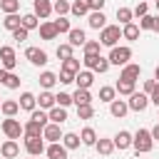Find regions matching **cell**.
<instances>
[{
	"mask_svg": "<svg viewBox=\"0 0 159 159\" xmlns=\"http://www.w3.org/2000/svg\"><path fill=\"white\" fill-rule=\"evenodd\" d=\"M132 147H134V152H137V154H147V152H152L154 139H152L149 129H139V132L132 137Z\"/></svg>",
	"mask_w": 159,
	"mask_h": 159,
	"instance_id": "1",
	"label": "cell"
},
{
	"mask_svg": "<svg viewBox=\"0 0 159 159\" xmlns=\"http://www.w3.org/2000/svg\"><path fill=\"white\" fill-rule=\"evenodd\" d=\"M119 40H122V30H119V25H107V27H102V32H99V45L117 47Z\"/></svg>",
	"mask_w": 159,
	"mask_h": 159,
	"instance_id": "2",
	"label": "cell"
},
{
	"mask_svg": "<svg viewBox=\"0 0 159 159\" xmlns=\"http://www.w3.org/2000/svg\"><path fill=\"white\" fill-rule=\"evenodd\" d=\"M84 67L89 70V72H99V75H104L107 70H109V60L107 57H102V55H84Z\"/></svg>",
	"mask_w": 159,
	"mask_h": 159,
	"instance_id": "3",
	"label": "cell"
},
{
	"mask_svg": "<svg viewBox=\"0 0 159 159\" xmlns=\"http://www.w3.org/2000/svg\"><path fill=\"white\" fill-rule=\"evenodd\" d=\"M109 65H117V67H124L129 60H132V50L129 47H124V45H119V47H112V52H109Z\"/></svg>",
	"mask_w": 159,
	"mask_h": 159,
	"instance_id": "4",
	"label": "cell"
},
{
	"mask_svg": "<svg viewBox=\"0 0 159 159\" xmlns=\"http://www.w3.org/2000/svg\"><path fill=\"white\" fill-rule=\"evenodd\" d=\"M2 132H5V137L7 139H20V134H25V129H22V124H20V119H15V117H7V119H2Z\"/></svg>",
	"mask_w": 159,
	"mask_h": 159,
	"instance_id": "5",
	"label": "cell"
},
{
	"mask_svg": "<svg viewBox=\"0 0 159 159\" xmlns=\"http://www.w3.org/2000/svg\"><path fill=\"white\" fill-rule=\"evenodd\" d=\"M0 62H2V70H5V72H12V70H15L17 57H15V50H12L10 45L0 47Z\"/></svg>",
	"mask_w": 159,
	"mask_h": 159,
	"instance_id": "6",
	"label": "cell"
},
{
	"mask_svg": "<svg viewBox=\"0 0 159 159\" xmlns=\"http://www.w3.org/2000/svg\"><path fill=\"white\" fill-rule=\"evenodd\" d=\"M127 107H129V109H134V112H144V109L149 107V97H147L144 92H134V94H129Z\"/></svg>",
	"mask_w": 159,
	"mask_h": 159,
	"instance_id": "7",
	"label": "cell"
},
{
	"mask_svg": "<svg viewBox=\"0 0 159 159\" xmlns=\"http://www.w3.org/2000/svg\"><path fill=\"white\" fill-rule=\"evenodd\" d=\"M25 149L30 157H40L45 152V139L42 137H25Z\"/></svg>",
	"mask_w": 159,
	"mask_h": 159,
	"instance_id": "8",
	"label": "cell"
},
{
	"mask_svg": "<svg viewBox=\"0 0 159 159\" xmlns=\"http://www.w3.org/2000/svg\"><path fill=\"white\" fill-rule=\"evenodd\" d=\"M25 57H27L35 67L47 65V52H45V50H40V47H27V50H25Z\"/></svg>",
	"mask_w": 159,
	"mask_h": 159,
	"instance_id": "9",
	"label": "cell"
},
{
	"mask_svg": "<svg viewBox=\"0 0 159 159\" xmlns=\"http://www.w3.org/2000/svg\"><path fill=\"white\" fill-rule=\"evenodd\" d=\"M32 15H35L37 20L50 17V15H52V2H50V0H35V2H32Z\"/></svg>",
	"mask_w": 159,
	"mask_h": 159,
	"instance_id": "10",
	"label": "cell"
},
{
	"mask_svg": "<svg viewBox=\"0 0 159 159\" xmlns=\"http://www.w3.org/2000/svg\"><path fill=\"white\" fill-rule=\"evenodd\" d=\"M139 75H142V67H139V65H134V62H127V65L122 67V75H119V80L137 82V80H139Z\"/></svg>",
	"mask_w": 159,
	"mask_h": 159,
	"instance_id": "11",
	"label": "cell"
},
{
	"mask_svg": "<svg viewBox=\"0 0 159 159\" xmlns=\"http://www.w3.org/2000/svg\"><path fill=\"white\" fill-rule=\"evenodd\" d=\"M75 82H77V89H89L92 82H94V72H89V70H80V72L75 75Z\"/></svg>",
	"mask_w": 159,
	"mask_h": 159,
	"instance_id": "12",
	"label": "cell"
},
{
	"mask_svg": "<svg viewBox=\"0 0 159 159\" xmlns=\"http://www.w3.org/2000/svg\"><path fill=\"white\" fill-rule=\"evenodd\" d=\"M42 139H47L50 144H55V142H62V132H60V124H47L45 129H42Z\"/></svg>",
	"mask_w": 159,
	"mask_h": 159,
	"instance_id": "13",
	"label": "cell"
},
{
	"mask_svg": "<svg viewBox=\"0 0 159 159\" xmlns=\"http://www.w3.org/2000/svg\"><path fill=\"white\" fill-rule=\"evenodd\" d=\"M127 112H129V107H127V99H112V102H109V114H112V117L122 119Z\"/></svg>",
	"mask_w": 159,
	"mask_h": 159,
	"instance_id": "14",
	"label": "cell"
},
{
	"mask_svg": "<svg viewBox=\"0 0 159 159\" xmlns=\"http://www.w3.org/2000/svg\"><path fill=\"white\" fill-rule=\"evenodd\" d=\"M45 154H47V159H67V149L62 147V142H55V144L45 147Z\"/></svg>",
	"mask_w": 159,
	"mask_h": 159,
	"instance_id": "15",
	"label": "cell"
},
{
	"mask_svg": "<svg viewBox=\"0 0 159 159\" xmlns=\"http://www.w3.org/2000/svg\"><path fill=\"white\" fill-rule=\"evenodd\" d=\"M17 104H20V109H25V112H32V109H37V97H35L32 92H22Z\"/></svg>",
	"mask_w": 159,
	"mask_h": 159,
	"instance_id": "16",
	"label": "cell"
},
{
	"mask_svg": "<svg viewBox=\"0 0 159 159\" xmlns=\"http://www.w3.org/2000/svg\"><path fill=\"white\" fill-rule=\"evenodd\" d=\"M0 154H2L5 159H15V157L20 154V147H17V142H15V139H7L5 144H0Z\"/></svg>",
	"mask_w": 159,
	"mask_h": 159,
	"instance_id": "17",
	"label": "cell"
},
{
	"mask_svg": "<svg viewBox=\"0 0 159 159\" xmlns=\"http://www.w3.org/2000/svg\"><path fill=\"white\" fill-rule=\"evenodd\" d=\"M87 22H89V27H92V30H102V27H107V17H104V12H102V10L89 12Z\"/></svg>",
	"mask_w": 159,
	"mask_h": 159,
	"instance_id": "18",
	"label": "cell"
},
{
	"mask_svg": "<svg viewBox=\"0 0 159 159\" xmlns=\"http://www.w3.org/2000/svg\"><path fill=\"white\" fill-rule=\"evenodd\" d=\"M112 142H114V149H129V147H132V134L122 129V132H117V134H114V139H112Z\"/></svg>",
	"mask_w": 159,
	"mask_h": 159,
	"instance_id": "19",
	"label": "cell"
},
{
	"mask_svg": "<svg viewBox=\"0 0 159 159\" xmlns=\"http://www.w3.org/2000/svg\"><path fill=\"white\" fill-rule=\"evenodd\" d=\"M47 119H50L52 124H62V122L67 119V109H65V107H57V104H55V107H52V109L47 112Z\"/></svg>",
	"mask_w": 159,
	"mask_h": 159,
	"instance_id": "20",
	"label": "cell"
},
{
	"mask_svg": "<svg viewBox=\"0 0 159 159\" xmlns=\"http://www.w3.org/2000/svg\"><path fill=\"white\" fill-rule=\"evenodd\" d=\"M2 27H5V30H10V32H15L17 27H22V17H20L17 12H15V15H5Z\"/></svg>",
	"mask_w": 159,
	"mask_h": 159,
	"instance_id": "21",
	"label": "cell"
},
{
	"mask_svg": "<svg viewBox=\"0 0 159 159\" xmlns=\"http://www.w3.org/2000/svg\"><path fill=\"white\" fill-rule=\"evenodd\" d=\"M67 35H70V45H72V47H80V45H84V42H87L84 30H80V27H72Z\"/></svg>",
	"mask_w": 159,
	"mask_h": 159,
	"instance_id": "22",
	"label": "cell"
},
{
	"mask_svg": "<svg viewBox=\"0 0 159 159\" xmlns=\"http://www.w3.org/2000/svg\"><path fill=\"white\" fill-rule=\"evenodd\" d=\"M0 82H2L7 89H17V87H20V77H17L15 72H5V70H2V77H0Z\"/></svg>",
	"mask_w": 159,
	"mask_h": 159,
	"instance_id": "23",
	"label": "cell"
},
{
	"mask_svg": "<svg viewBox=\"0 0 159 159\" xmlns=\"http://www.w3.org/2000/svg\"><path fill=\"white\" fill-rule=\"evenodd\" d=\"M37 104H40V109H52V107H55V94H52L50 89L40 92V97H37Z\"/></svg>",
	"mask_w": 159,
	"mask_h": 159,
	"instance_id": "24",
	"label": "cell"
},
{
	"mask_svg": "<svg viewBox=\"0 0 159 159\" xmlns=\"http://www.w3.org/2000/svg\"><path fill=\"white\" fill-rule=\"evenodd\" d=\"M80 142H82L84 147H94V142H97V132H94L92 127H84V129L80 132Z\"/></svg>",
	"mask_w": 159,
	"mask_h": 159,
	"instance_id": "25",
	"label": "cell"
},
{
	"mask_svg": "<svg viewBox=\"0 0 159 159\" xmlns=\"http://www.w3.org/2000/svg\"><path fill=\"white\" fill-rule=\"evenodd\" d=\"M82 142H80V134H75V132H67V134H62V147L70 152V149H77Z\"/></svg>",
	"mask_w": 159,
	"mask_h": 159,
	"instance_id": "26",
	"label": "cell"
},
{
	"mask_svg": "<svg viewBox=\"0 0 159 159\" xmlns=\"http://www.w3.org/2000/svg\"><path fill=\"white\" fill-rule=\"evenodd\" d=\"M94 149H97L102 157H109V154L114 152V142H112V139H97V142H94Z\"/></svg>",
	"mask_w": 159,
	"mask_h": 159,
	"instance_id": "27",
	"label": "cell"
},
{
	"mask_svg": "<svg viewBox=\"0 0 159 159\" xmlns=\"http://www.w3.org/2000/svg\"><path fill=\"white\" fill-rule=\"evenodd\" d=\"M0 109H2L5 117H15V114L20 112V104H17L15 99H5V102H0Z\"/></svg>",
	"mask_w": 159,
	"mask_h": 159,
	"instance_id": "28",
	"label": "cell"
},
{
	"mask_svg": "<svg viewBox=\"0 0 159 159\" xmlns=\"http://www.w3.org/2000/svg\"><path fill=\"white\" fill-rule=\"evenodd\" d=\"M22 129H25V137H42V129H45V127L37 124L35 119H27V124H25Z\"/></svg>",
	"mask_w": 159,
	"mask_h": 159,
	"instance_id": "29",
	"label": "cell"
},
{
	"mask_svg": "<svg viewBox=\"0 0 159 159\" xmlns=\"http://www.w3.org/2000/svg\"><path fill=\"white\" fill-rule=\"evenodd\" d=\"M40 37H42V40H55V37H57L55 22H42V25H40Z\"/></svg>",
	"mask_w": 159,
	"mask_h": 159,
	"instance_id": "30",
	"label": "cell"
},
{
	"mask_svg": "<svg viewBox=\"0 0 159 159\" xmlns=\"http://www.w3.org/2000/svg\"><path fill=\"white\" fill-rule=\"evenodd\" d=\"M72 102L80 107V104H92V94H89V89H77L75 94H72Z\"/></svg>",
	"mask_w": 159,
	"mask_h": 159,
	"instance_id": "31",
	"label": "cell"
},
{
	"mask_svg": "<svg viewBox=\"0 0 159 159\" xmlns=\"http://www.w3.org/2000/svg\"><path fill=\"white\" fill-rule=\"evenodd\" d=\"M70 12H72V15H77V17H82V15H89L87 0H75V2L70 5Z\"/></svg>",
	"mask_w": 159,
	"mask_h": 159,
	"instance_id": "32",
	"label": "cell"
},
{
	"mask_svg": "<svg viewBox=\"0 0 159 159\" xmlns=\"http://www.w3.org/2000/svg\"><path fill=\"white\" fill-rule=\"evenodd\" d=\"M114 89L119 92V94H134L137 89H134V82H127V80H117V84H114Z\"/></svg>",
	"mask_w": 159,
	"mask_h": 159,
	"instance_id": "33",
	"label": "cell"
},
{
	"mask_svg": "<svg viewBox=\"0 0 159 159\" xmlns=\"http://www.w3.org/2000/svg\"><path fill=\"white\" fill-rule=\"evenodd\" d=\"M0 10L5 15H15L20 10V0H0Z\"/></svg>",
	"mask_w": 159,
	"mask_h": 159,
	"instance_id": "34",
	"label": "cell"
},
{
	"mask_svg": "<svg viewBox=\"0 0 159 159\" xmlns=\"http://www.w3.org/2000/svg\"><path fill=\"white\" fill-rule=\"evenodd\" d=\"M62 72H70V75H77V72H80V60H77V57H70V60H62Z\"/></svg>",
	"mask_w": 159,
	"mask_h": 159,
	"instance_id": "35",
	"label": "cell"
},
{
	"mask_svg": "<svg viewBox=\"0 0 159 159\" xmlns=\"http://www.w3.org/2000/svg\"><path fill=\"white\" fill-rule=\"evenodd\" d=\"M37 80H40L42 89H50V87H55V82H57V75H55V72H42Z\"/></svg>",
	"mask_w": 159,
	"mask_h": 159,
	"instance_id": "36",
	"label": "cell"
},
{
	"mask_svg": "<svg viewBox=\"0 0 159 159\" xmlns=\"http://www.w3.org/2000/svg\"><path fill=\"white\" fill-rule=\"evenodd\" d=\"M122 37H124V40H137V37H139V27H137L134 22L124 25V27H122Z\"/></svg>",
	"mask_w": 159,
	"mask_h": 159,
	"instance_id": "37",
	"label": "cell"
},
{
	"mask_svg": "<svg viewBox=\"0 0 159 159\" xmlns=\"http://www.w3.org/2000/svg\"><path fill=\"white\" fill-rule=\"evenodd\" d=\"M132 17H134V15H132V10H129V7H117V20H119L122 25H129V22H132Z\"/></svg>",
	"mask_w": 159,
	"mask_h": 159,
	"instance_id": "38",
	"label": "cell"
},
{
	"mask_svg": "<svg viewBox=\"0 0 159 159\" xmlns=\"http://www.w3.org/2000/svg\"><path fill=\"white\" fill-rule=\"evenodd\" d=\"M37 25H40V20H37V17L32 15V12H27V15H22V27H25L27 32H30V30H35Z\"/></svg>",
	"mask_w": 159,
	"mask_h": 159,
	"instance_id": "39",
	"label": "cell"
},
{
	"mask_svg": "<svg viewBox=\"0 0 159 159\" xmlns=\"http://www.w3.org/2000/svg\"><path fill=\"white\" fill-rule=\"evenodd\" d=\"M77 117L80 119H92L94 117V107L92 104H80L77 107Z\"/></svg>",
	"mask_w": 159,
	"mask_h": 159,
	"instance_id": "40",
	"label": "cell"
},
{
	"mask_svg": "<svg viewBox=\"0 0 159 159\" xmlns=\"http://www.w3.org/2000/svg\"><path fill=\"white\" fill-rule=\"evenodd\" d=\"M52 12H57V15L62 17L65 12H70V2H67V0H55V2H52Z\"/></svg>",
	"mask_w": 159,
	"mask_h": 159,
	"instance_id": "41",
	"label": "cell"
},
{
	"mask_svg": "<svg viewBox=\"0 0 159 159\" xmlns=\"http://www.w3.org/2000/svg\"><path fill=\"white\" fill-rule=\"evenodd\" d=\"M154 27H157V17L154 15H144L139 20V30H154Z\"/></svg>",
	"mask_w": 159,
	"mask_h": 159,
	"instance_id": "42",
	"label": "cell"
},
{
	"mask_svg": "<svg viewBox=\"0 0 159 159\" xmlns=\"http://www.w3.org/2000/svg\"><path fill=\"white\" fill-rule=\"evenodd\" d=\"M55 104L67 109V107L72 104V94H67V92H60V94H55Z\"/></svg>",
	"mask_w": 159,
	"mask_h": 159,
	"instance_id": "43",
	"label": "cell"
},
{
	"mask_svg": "<svg viewBox=\"0 0 159 159\" xmlns=\"http://www.w3.org/2000/svg\"><path fill=\"white\" fill-rule=\"evenodd\" d=\"M82 47H84V55H99V40H87Z\"/></svg>",
	"mask_w": 159,
	"mask_h": 159,
	"instance_id": "44",
	"label": "cell"
},
{
	"mask_svg": "<svg viewBox=\"0 0 159 159\" xmlns=\"http://www.w3.org/2000/svg\"><path fill=\"white\" fill-rule=\"evenodd\" d=\"M114 94H117L114 87H102V89H99V102H112Z\"/></svg>",
	"mask_w": 159,
	"mask_h": 159,
	"instance_id": "45",
	"label": "cell"
},
{
	"mask_svg": "<svg viewBox=\"0 0 159 159\" xmlns=\"http://www.w3.org/2000/svg\"><path fill=\"white\" fill-rule=\"evenodd\" d=\"M57 57L60 60H70L72 57V45L67 42V45H57Z\"/></svg>",
	"mask_w": 159,
	"mask_h": 159,
	"instance_id": "46",
	"label": "cell"
},
{
	"mask_svg": "<svg viewBox=\"0 0 159 159\" xmlns=\"http://www.w3.org/2000/svg\"><path fill=\"white\" fill-rule=\"evenodd\" d=\"M30 119H35L37 124H42V127H47V114H45L42 109H32V112H30Z\"/></svg>",
	"mask_w": 159,
	"mask_h": 159,
	"instance_id": "47",
	"label": "cell"
},
{
	"mask_svg": "<svg viewBox=\"0 0 159 159\" xmlns=\"http://www.w3.org/2000/svg\"><path fill=\"white\" fill-rule=\"evenodd\" d=\"M55 30H57V35H60V32H70V30H72V27H70V20H65V17L55 20Z\"/></svg>",
	"mask_w": 159,
	"mask_h": 159,
	"instance_id": "48",
	"label": "cell"
},
{
	"mask_svg": "<svg viewBox=\"0 0 159 159\" xmlns=\"http://www.w3.org/2000/svg\"><path fill=\"white\" fill-rule=\"evenodd\" d=\"M104 2L107 0H87V7H89V12H97V10L104 7Z\"/></svg>",
	"mask_w": 159,
	"mask_h": 159,
	"instance_id": "49",
	"label": "cell"
},
{
	"mask_svg": "<svg viewBox=\"0 0 159 159\" xmlns=\"http://www.w3.org/2000/svg\"><path fill=\"white\" fill-rule=\"evenodd\" d=\"M12 40H17V42H25V40H27V30H25V27H17V30L12 32Z\"/></svg>",
	"mask_w": 159,
	"mask_h": 159,
	"instance_id": "50",
	"label": "cell"
},
{
	"mask_svg": "<svg viewBox=\"0 0 159 159\" xmlns=\"http://www.w3.org/2000/svg\"><path fill=\"white\" fill-rule=\"evenodd\" d=\"M132 15H134V17H144V15H147V2H139V5L132 10Z\"/></svg>",
	"mask_w": 159,
	"mask_h": 159,
	"instance_id": "51",
	"label": "cell"
},
{
	"mask_svg": "<svg viewBox=\"0 0 159 159\" xmlns=\"http://www.w3.org/2000/svg\"><path fill=\"white\" fill-rule=\"evenodd\" d=\"M57 82H62V84H70V82H75V75H70V72H60Z\"/></svg>",
	"mask_w": 159,
	"mask_h": 159,
	"instance_id": "52",
	"label": "cell"
},
{
	"mask_svg": "<svg viewBox=\"0 0 159 159\" xmlns=\"http://www.w3.org/2000/svg\"><path fill=\"white\" fill-rule=\"evenodd\" d=\"M154 87H157V80H144V94H147V97L152 94Z\"/></svg>",
	"mask_w": 159,
	"mask_h": 159,
	"instance_id": "53",
	"label": "cell"
},
{
	"mask_svg": "<svg viewBox=\"0 0 159 159\" xmlns=\"http://www.w3.org/2000/svg\"><path fill=\"white\" fill-rule=\"evenodd\" d=\"M149 102H152V104H157V107H159V82H157V87H154V89H152V94H149Z\"/></svg>",
	"mask_w": 159,
	"mask_h": 159,
	"instance_id": "54",
	"label": "cell"
},
{
	"mask_svg": "<svg viewBox=\"0 0 159 159\" xmlns=\"http://www.w3.org/2000/svg\"><path fill=\"white\" fill-rule=\"evenodd\" d=\"M149 134H152V139H157V142H159V122H157V124L149 129Z\"/></svg>",
	"mask_w": 159,
	"mask_h": 159,
	"instance_id": "55",
	"label": "cell"
},
{
	"mask_svg": "<svg viewBox=\"0 0 159 159\" xmlns=\"http://www.w3.org/2000/svg\"><path fill=\"white\" fill-rule=\"evenodd\" d=\"M154 80L159 82V65H157V70H154Z\"/></svg>",
	"mask_w": 159,
	"mask_h": 159,
	"instance_id": "56",
	"label": "cell"
},
{
	"mask_svg": "<svg viewBox=\"0 0 159 159\" xmlns=\"http://www.w3.org/2000/svg\"><path fill=\"white\" fill-rule=\"evenodd\" d=\"M154 30H157V32H159V17H157V27H154Z\"/></svg>",
	"mask_w": 159,
	"mask_h": 159,
	"instance_id": "57",
	"label": "cell"
},
{
	"mask_svg": "<svg viewBox=\"0 0 159 159\" xmlns=\"http://www.w3.org/2000/svg\"><path fill=\"white\" fill-rule=\"evenodd\" d=\"M154 2H157V7H159V0H154Z\"/></svg>",
	"mask_w": 159,
	"mask_h": 159,
	"instance_id": "58",
	"label": "cell"
},
{
	"mask_svg": "<svg viewBox=\"0 0 159 159\" xmlns=\"http://www.w3.org/2000/svg\"><path fill=\"white\" fill-rule=\"evenodd\" d=\"M0 77H2V67H0Z\"/></svg>",
	"mask_w": 159,
	"mask_h": 159,
	"instance_id": "59",
	"label": "cell"
},
{
	"mask_svg": "<svg viewBox=\"0 0 159 159\" xmlns=\"http://www.w3.org/2000/svg\"><path fill=\"white\" fill-rule=\"evenodd\" d=\"M157 109H159V107H157ZM157 119H159V114H157Z\"/></svg>",
	"mask_w": 159,
	"mask_h": 159,
	"instance_id": "60",
	"label": "cell"
}]
</instances>
